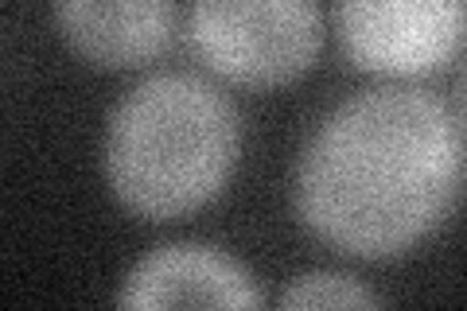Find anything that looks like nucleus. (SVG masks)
Wrapping results in <instances>:
<instances>
[{"mask_svg":"<svg viewBox=\"0 0 467 311\" xmlns=\"http://www.w3.org/2000/svg\"><path fill=\"white\" fill-rule=\"evenodd\" d=\"M180 8L168 0H63L55 24L101 67H133L168 47Z\"/></svg>","mask_w":467,"mask_h":311,"instance_id":"obj_6","label":"nucleus"},{"mask_svg":"<svg viewBox=\"0 0 467 311\" xmlns=\"http://www.w3.org/2000/svg\"><path fill=\"white\" fill-rule=\"evenodd\" d=\"M261 285L218 245L168 242L129 269L117 311H261Z\"/></svg>","mask_w":467,"mask_h":311,"instance_id":"obj_5","label":"nucleus"},{"mask_svg":"<svg viewBox=\"0 0 467 311\" xmlns=\"http://www.w3.org/2000/svg\"><path fill=\"white\" fill-rule=\"evenodd\" d=\"M350 63L413 78L444 67L463 43L460 0H343L331 12Z\"/></svg>","mask_w":467,"mask_h":311,"instance_id":"obj_4","label":"nucleus"},{"mask_svg":"<svg viewBox=\"0 0 467 311\" xmlns=\"http://www.w3.org/2000/svg\"><path fill=\"white\" fill-rule=\"evenodd\" d=\"M276 311H382V300L358 276L339 269H316L292 280Z\"/></svg>","mask_w":467,"mask_h":311,"instance_id":"obj_7","label":"nucleus"},{"mask_svg":"<svg viewBox=\"0 0 467 311\" xmlns=\"http://www.w3.org/2000/svg\"><path fill=\"white\" fill-rule=\"evenodd\" d=\"M238 113L214 82L160 70L109 113L106 180L129 211L180 218L226 187L238 164Z\"/></svg>","mask_w":467,"mask_h":311,"instance_id":"obj_2","label":"nucleus"},{"mask_svg":"<svg viewBox=\"0 0 467 311\" xmlns=\"http://www.w3.org/2000/svg\"><path fill=\"white\" fill-rule=\"evenodd\" d=\"M460 180V117L429 90L389 82L316 125L296 164V211L335 249L393 257L448 218Z\"/></svg>","mask_w":467,"mask_h":311,"instance_id":"obj_1","label":"nucleus"},{"mask_svg":"<svg viewBox=\"0 0 467 311\" xmlns=\"http://www.w3.org/2000/svg\"><path fill=\"white\" fill-rule=\"evenodd\" d=\"M187 36L234 82L276 86L312 67L324 43V12L308 0H199Z\"/></svg>","mask_w":467,"mask_h":311,"instance_id":"obj_3","label":"nucleus"}]
</instances>
